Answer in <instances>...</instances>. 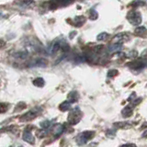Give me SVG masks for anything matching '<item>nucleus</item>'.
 Segmentation results:
<instances>
[{
  "label": "nucleus",
  "instance_id": "nucleus-7",
  "mask_svg": "<svg viewBox=\"0 0 147 147\" xmlns=\"http://www.w3.org/2000/svg\"><path fill=\"white\" fill-rule=\"evenodd\" d=\"M63 131H64V127L62 124L57 123L53 127V134L54 137H59L63 132Z\"/></svg>",
  "mask_w": 147,
  "mask_h": 147
},
{
  "label": "nucleus",
  "instance_id": "nucleus-34",
  "mask_svg": "<svg viewBox=\"0 0 147 147\" xmlns=\"http://www.w3.org/2000/svg\"><path fill=\"white\" fill-rule=\"evenodd\" d=\"M10 147H12V146H10Z\"/></svg>",
  "mask_w": 147,
  "mask_h": 147
},
{
  "label": "nucleus",
  "instance_id": "nucleus-30",
  "mask_svg": "<svg viewBox=\"0 0 147 147\" xmlns=\"http://www.w3.org/2000/svg\"><path fill=\"white\" fill-rule=\"evenodd\" d=\"M141 102H142V98H138V99L135 100V102L132 103V105H134V107H135V105H137L138 104H140Z\"/></svg>",
  "mask_w": 147,
  "mask_h": 147
},
{
  "label": "nucleus",
  "instance_id": "nucleus-8",
  "mask_svg": "<svg viewBox=\"0 0 147 147\" xmlns=\"http://www.w3.org/2000/svg\"><path fill=\"white\" fill-rule=\"evenodd\" d=\"M128 66L131 68H133V70H140V68H142L144 67V62L142 60H137L129 63Z\"/></svg>",
  "mask_w": 147,
  "mask_h": 147
},
{
  "label": "nucleus",
  "instance_id": "nucleus-20",
  "mask_svg": "<svg viewBox=\"0 0 147 147\" xmlns=\"http://www.w3.org/2000/svg\"><path fill=\"white\" fill-rule=\"evenodd\" d=\"M15 57L18 58H20V59H24L28 57V52L27 51H20V52H18L16 53Z\"/></svg>",
  "mask_w": 147,
  "mask_h": 147
},
{
  "label": "nucleus",
  "instance_id": "nucleus-1",
  "mask_svg": "<svg viewBox=\"0 0 147 147\" xmlns=\"http://www.w3.org/2000/svg\"><path fill=\"white\" fill-rule=\"evenodd\" d=\"M82 117H83V114L79 108L78 107L73 108L68 115L67 121L69 124H71V125H76V124L81 120Z\"/></svg>",
  "mask_w": 147,
  "mask_h": 147
},
{
  "label": "nucleus",
  "instance_id": "nucleus-6",
  "mask_svg": "<svg viewBox=\"0 0 147 147\" xmlns=\"http://www.w3.org/2000/svg\"><path fill=\"white\" fill-rule=\"evenodd\" d=\"M128 39H129V35L127 34L121 33V34H117L113 38V43H116V44H123L124 42H126Z\"/></svg>",
  "mask_w": 147,
  "mask_h": 147
},
{
  "label": "nucleus",
  "instance_id": "nucleus-24",
  "mask_svg": "<svg viewBox=\"0 0 147 147\" xmlns=\"http://www.w3.org/2000/svg\"><path fill=\"white\" fill-rule=\"evenodd\" d=\"M145 5V3L144 2H142V0H134V1H132V3L131 4V6L132 7H140V6H144Z\"/></svg>",
  "mask_w": 147,
  "mask_h": 147
},
{
  "label": "nucleus",
  "instance_id": "nucleus-31",
  "mask_svg": "<svg viewBox=\"0 0 147 147\" xmlns=\"http://www.w3.org/2000/svg\"><path fill=\"white\" fill-rule=\"evenodd\" d=\"M5 45H6V42L3 41L2 39H0V48H3Z\"/></svg>",
  "mask_w": 147,
  "mask_h": 147
},
{
  "label": "nucleus",
  "instance_id": "nucleus-33",
  "mask_svg": "<svg viewBox=\"0 0 147 147\" xmlns=\"http://www.w3.org/2000/svg\"><path fill=\"white\" fill-rule=\"evenodd\" d=\"M142 136L144 137V138H147V130H146V131H144V132H142Z\"/></svg>",
  "mask_w": 147,
  "mask_h": 147
},
{
  "label": "nucleus",
  "instance_id": "nucleus-27",
  "mask_svg": "<svg viewBox=\"0 0 147 147\" xmlns=\"http://www.w3.org/2000/svg\"><path fill=\"white\" fill-rule=\"evenodd\" d=\"M119 74V71L117 70H109L108 72V77H115V76H117Z\"/></svg>",
  "mask_w": 147,
  "mask_h": 147
},
{
  "label": "nucleus",
  "instance_id": "nucleus-19",
  "mask_svg": "<svg viewBox=\"0 0 147 147\" xmlns=\"http://www.w3.org/2000/svg\"><path fill=\"white\" fill-rule=\"evenodd\" d=\"M33 84L37 87H43L45 84V81L42 78H36L33 81Z\"/></svg>",
  "mask_w": 147,
  "mask_h": 147
},
{
  "label": "nucleus",
  "instance_id": "nucleus-29",
  "mask_svg": "<svg viewBox=\"0 0 147 147\" xmlns=\"http://www.w3.org/2000/svg\"><path fill=\"white\" fill-rule=\"evenodd\" d=\"M115 134H116V131H111V130H108V131H107V136H108V137H109V138L114 137V136H115Z\"/></svg>",
  "mask_w": 147,
  "mask_h": 147
},
{
  "label": "nucleus",
  "instance_id": "nucleus-25",
  "mask_svg": "<svg viewBox=\"0 0 147 147\" xmlns=\"http://www.w3.org/2000/svg\"><path fill=\"white\" fill-rule=\"evenodd\" d=\"M71 1H72V0H56L55 3H57L58 5H60V6H66Z\"/></svg>",
  "mask_w": 147,
  "mask_h": 147
},
{
  "label": "nucleus",
  "instance_id": "nucleus-2",
  "mask_svg": "<svg viewBox=\"0 0 147 147\" xmlns=\"http://www.w3.org/2000/svg\"><path fill=\"white\" fill-rule=\"evenodd\" d=\"M95 136V132L92 131H83L77 135L76 137V142L78 145H84L87 142L92 140Z\"/></svg>",
  "mask_w": 147,
  "mask_h": 147
},
{
  "label": "nucleus",
  "instance_id": "nucleus-22",
  "mask_svg": "<svg viewBox=\"0 0 147 147\" xmlns=\"http://www.w3.org/2000/svg\"><path fill=\"white\" fill-rule=\"evenodd\" d=\"M8 107V104L7 103H0V114L5 113L7 111Z\"/></svg>",
  "mask_w": 147,
  "mask_h": 147
},
{
  "label": "nucleus",
  "instance_id": "nucleus-28",
  "mask_svg": "<svg viewBox=\"0 0 147 147\" xmlns=\"http://www.w3.org/2000/svg\"><path fill=\"white\" fill-rule=\"evenodd\" d=\"M127 56L129 57H131V58H134V57H136L138 56V52L136 51V50H131V51H130L128 53Z\"/></svg>",
  "mask_w": 147,
  "mask_h": 147
},
{
  "label": "nucleus",
  "instance_id": "nucleus-18",
  "mask_svg": "<svg viewBox=\"0 0 147 147\" xmlns=\"http://www.w3.org/2000/svg\"><path fill=\"white\" fill-rule=\"evenodd\" d=\"M114 126L118 129H129L131 127V124H129L128 122H117L114 124Z\"/></svg>",
  "mask_w": 147,
  "mask_h": 147
},
{
  "label": "nucleus",
  "instance_id": "nucleus-17",
  "mask_svg": "<svg viewBox=\"0 0 147 147\" xmlns=\"http://www.w3.org/2000/svg\"><path fill=\"white\" fill-rule=\"evenodd\" d=\"M60 49H61V44H60L59 42H55V43L52 45V47H51V54H55V53H57Z\"/></svg>",
  "mask_w": 147,
  "mask_h": 147
},
{
  "label": "nucleus",
  "instance_id": "nucleus-35",
  "mask_svg": "<svg viewBox=\"0 0 147 147\" xmlns=\"http://www.w3.org/2000/svg\"><path fill=\"white\" fill-rule=\"evenodd\" d=\"M20 147H21V146H20Z\"/></svg>",
  "mask_w": 147,
  "mask_h": 147
},
{
  "label": "nucleus",
  "instance_id": "nucleus-23",
  "mask_svg": "<svg viewBox=\"0 0 147 147\" xmlns=\"http://www.w3.org/2000/svg\"><path fill=\"white\" fill-rule=\"evenodd\" d=\"M109 37V34L107 33H101L96 36V40L98 41H105Z\"/></svg>",
  "mask_w": 147,
  "mask_h": 147
},
{
  "label": "nucleus",
  "instance_id": "nucleus-5",
  "mask_svg": "<svg viewBox=\"0 0 147 147\" xmlns=\"http://www.w3.org/2000/svg\"><path fill=\"white\" fill-rule=\"evenodd\" d=\"M22 139L24 140L26 142H28V144H35V138L33 137V135L31 134V132L28 130H25L24 132H23Z\"/></svg>",
  "mask_w": 147,
  "mask_h": 147
},
{
  "label": "nucleus",
  "instance_id": "nucleus-16",
  "mask_svg": "<svg viewBox=\"0 0 147 147\" xmlns=\"http://www.w3.org/2000/svg\"><path fill=\"white\" fill-rule=\"evenodd\" d=\"M134 34L137 36H144L146 34V28L144 26L137 27V28L135 29V31H134Z\"/></svg>",
  "mask_w": 147,
  "mask_h": 147
},
{
  "label": "nucleus",
  "instance_id": "nucleus-32",
  "mask_svg": "<svg viewBox=\"0 0 147 147\" xmlns=\"http://www.w3.org/2000/svg\"><path fill=\"white\" fill-rule=\"evenodd\" d=\"M121 147H137L135 144H124L122 145Z\"/></svg>",
  "mask_w": 147,
  "mask_h": 147
},
{
  "label": "nucleus",
  "instance_id": "nucleus-15",
  "mask_svg": "<svg viewBox=\"0 0 147 147\" xmlns=\"http://www.w3.org/2000/svg\"><path fill=\"white\" fill-rule=\"evenodd\" d=\"M17 4L20 5L21 7H30L34 4V0H18Z\"/></svg>",
  "mask_w": 147,
  "mask_h": 147
},
{
  "label": "nucleus",
  "instance_id": "nucleus-12",
  "mask_svg": "<svg viewBox=\"0 0 147 147\" xmlns=\"http://www.w3.org/2000/svg\"><path fill=\"white\" fill-rule=\"evenodd\" d=\"M78 98H79V95H78L77 92L73 91V92H71V93L68 94V96H67L68 100L67 101H69L70 103H75V102H76V101L78 100Z\"/></svg>",
  "mask_w": 147,
  "mask_h": 147
},
{
  "label": "nucleus",
  "instance_id": "nucleus-10",
  "mask_svg": "<svg viewBox=\"0 0 147 147\" xmlns=\"http://www.w3.org/2000/svg\"><path fill=\"white\" fill-rule=\"evenodd\" d=\"M86 22V18L84 16H76L75 19H74V24L73 25H76L77 27L82 26Z\"/></svg>",
  "mask_w": 147,
  "mask_h": 147
},
{
  "label": "nucleus",
  "instance_id": "nucleus-13",
  "mask_svg": "<svg viewBox=\"0 0 147 147\" xmlns=\"http://www.w3.org/2000/svg\"><path fill=\"white\" fill-rule=\"evenodd\" d=\"M122 48V44H116V43H113L109 47V52L110 53H114L116 51H119Z\"/></svg>",
  "mask_w": 147,
  "mask_h": 147
},
{
  "label": "nucleus",
  "instance_id": "nucleus-3",
  "mask_svg": "<svg viewBox=\"0 0 147 147\" xmlns=\"http://www.w3.org/2000/svg\"><path fill=\"white\" fill-rule=\"evenodd\" d=\"M127 20L133 26H138L142 23V14L137 10H131L128 12L127 14Z\"/></svg>",
  "mask_w": 147,
  "mask_h": 147
},
{
  "label": "nucleus",
  "instance_id": "nucleus-4",
  "mask_svg": "<svg viewBox=\"0 0 147 147\" xmlns=\"http://www.w3.org/2000/svg\"><path fill=\"white\" fill-rule=\"evenodd\" d=\"M40 108L39 107H34V108H32L30 109L29 112H27L26 114H24L23 116L20 118V121H30L32 120V119H34L40 113Z\"/></svg>",
  "mask_w": 147,
  "mask_h": 147
},
{
  "label": "nucleus",
  "instance_id": "nucleus-14",
  "mask_svg": "<svg viewBox=\"0 0 147 147\" xmlns=\"http://www.w3.org/2000/svg\"><path fill=\"white\" fill-rule=\"evenodd\" d=\"M71 104L69 101H64V102H63L61 105H59V108L60 110H62V111H68V110L71 109Z\"/></svg>",
  "mask_w": 147,
  "mask_h": 147
},
{
  "label": "nucleus",
  "instance_id": "nucleus-21",
  "mask_svg": "<svg viewBox=\"0 0 147 147\" xmlns=\"http://www.w3.org/2000/svg\"><path fill=\"white\" fill-rule=\"evenodd\" d=\"M98 12H96L95 10H91L89 11V19L92 20V21H95L98 19Z\"/></svg>",
  "mask_w": 147,
  "mask_h": 147
},
{
  "label": "nucleus",
  "instance_id": "nucleus-26",
  "mask_svg": "<svg viewBox=\"0 0 147 147\" xmlns=\"http://www.w3.org/2000/svg\"><path fill=\"white\" fill-rule=\"evenodd\" d=\"M50 126H51V121H49V120H45V121H42L40 123V127L42 129H44V130L48 129Z\"/></svg>",
  "mask_w": 147,
  "mask_h": 147
},
{
  "label": "nucleus",
  "instance_id": "nucleus-11",
  "mask_svg": "<svg viewBox=\"0 0 147 147\" xmlns=\"http://www.w3.org/2000/svg\"><path fill=\"white\" fill-rule=\"evenodd\" d=\"M133 113V110H132V107L131 105H129V107H126L122 109L121 114L123 118H130Z\"/></svg>",
  "mask_w": 147,
  "mask_h": 147
},
{
  "label": "nucleus",
  "instance_id": "nucleus-9",
  "mask_svg": "<svg viewBox=\"0 0 147 147\" xmlns=\"http://www.w3.org/2000/svg\"><path fill=\"white\" fill-rule=\"evenodd\" d=\"M46 66H47V60L44 58L36 59L30 65V67H46Z\"/></svg>",
  "mask_w": 147,
  "mask_h": 147
}]
</instances>
